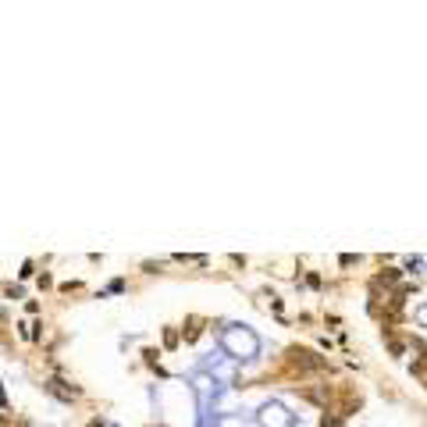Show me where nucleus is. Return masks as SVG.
Segmentation results:
<instances>
[{
  "label": "nucleus",
  "instance_id": "6",
  "mask_svg": "<svg viewBox=\"0 0 427 427\" xmlns=\"http://www.w3.org/2000/svg\"><path fill=\"white\" fill-rule=\"evenodd\" d=\"M321 427H342V417H324V424Z\"/></svg>",
  "mask_w": 427,
  "mask_h": 427
},
{
  "label": "nucleus",
  "instance_id": "5",
  "mask_svg": "<svg viewBox=\"0 0 427 427\" xmlns=\"http://www.w3.org/2000/svg\"><path fill=\"white\" fill-rule=\"evenodd\" d=\"M424 370H427V353H420V359L413 363V374H424Z\"/></svg>",
  "mask_w": 427,
  "mask_h": 427
},
{
  "label": "nucleus",
  "instance_id": "2",
  "mask_svg": "<svg viewBox=\"0 0 427 427\" xmlns=\"http://www.w3.org/2000/svg\"><path fill=\"white\" fill-rule=\"evenodd\" d=\"M260 427H292V413L282 402H267L260 410Z\"/></svg>",
  "mask_w": 427,
  "mask_h": 427
},
{
  "label": "nucleus",
  "instance_id": "7",
  "mask_svg": "<svg viewBox=\"0 0 427 427\" xmlns=\"http://www.w3.org/2000/svg\"><path fill=\"white\" fill-rule=\"evenodd\" d=\"M388 349H392V353H395V356H402V349H406V346H402V342H395V338H392V342H388Z\"/></svg>",
  "mask_w": 427,
  "mask_h": 427
},
{
  "label": "nucleus",
  "instance_id": "1",
  "mask_svg": "<svg viewBox=\"0 0 427 427\" xmlns=\"http://www.w3.org/2000/svg\"><path fill=\"white\" fill-rule=\"evenodd\" d=\"M224 349L239 359H249V356L260 353V338L249 331V328H228L224 331Z\"/></svg>",
  "mask_w": 427,
  "mask_h": 427
},
{
  "label": "nucleus",
  "instance_id": "3",
  "mask_svg": "<svg viewBox=\"0 0 427 427\" xmlns=\"http://www.w3.org/2000/svg\"><path fill=\"white\" fill-rule=\"evenodd\" d=\"M288 356H292V363H295L299 370H324V367H328L324 356L310 353V349H288Z\"/></svg>",
  "mask_w": 427,
  "mask_h": 427
},
{
  "label": "nucleus",
  "instance_id": "4",
  "mask_svg": "<svg viewBox=\"0 0 427 427\" xmlns=\"http://www.w3.org/2000/svg\"><path fill=\"white\" fill-rule=\"evenodd\" d=\"M200 338V321H189V331H185V342H196Z\"/></svg>",
  "mask_w": 427,
  "mask_h": 427
}]
</instances>
